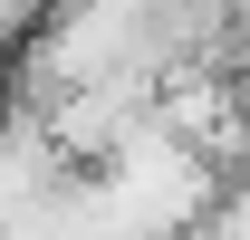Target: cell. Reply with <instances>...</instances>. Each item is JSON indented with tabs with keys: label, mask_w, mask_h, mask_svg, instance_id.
Returning <instances> with one entry per match:
<instances>
[{
	"label": "cell",
	"mask_w": 250,
	"mask_h": 240,
	"mask_svg": "<svg viewBox=\"0 0 250 240\" xmlns=\"http://www.w3.org/2000/svg\"><path fill=\"white\" fill-rule=\"evenodd\" d=\"M202 240H250V163L221 182V202H212V221H202Z\"/></svg>",
	"instance_id": "6da1fadb"
}]
</instances>
